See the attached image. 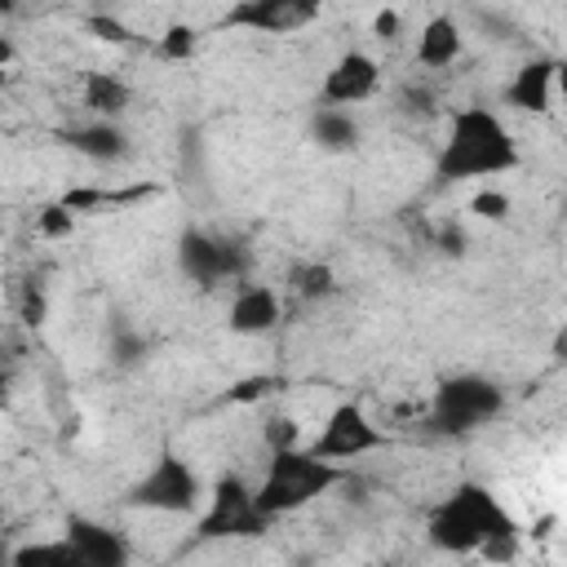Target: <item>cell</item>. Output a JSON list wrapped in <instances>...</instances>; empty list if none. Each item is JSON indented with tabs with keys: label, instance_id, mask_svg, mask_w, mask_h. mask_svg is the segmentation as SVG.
Returning a JSON list of instances; mask_svg holds the SVG:
<instances>
[{
	"label": "cell",
	"instance_id": "30",
	"mask_svg": "<svg viewBox=\"0 0 567 567\" xmlns=\"http://www.w3.org/2000/svg\"><path fill=\"white\" fill-rule=\"evenodd\" d=\"M372 31H377V35H399V13H394V9H381V13L372 18Z\"/></svg>",
	"mask_w": 567,
	"mask_h": 567
},
{
	"label": "cell",
	"instance_id": "27",
	"mask_svg": "<svg viewBox=\"0 0 567 567\" xmlns=\"http://www.w3.org/2000/svg\"><path fill=\"white\" fill-rule=\"evenodd\" d=\"M470 213H478V217H505L509 213V195L505 190H478L470 199Z\"/></svg>",
	"mask_w": 567,
	"mask_h": 567
},
{
	"label": "cell",
	"instance_id": "32",
	"mask_svg": "<svg viewBox=\"0 0 567 567\" xmlns=\"http://www.w3.org/2000/svg\"><path fill=\"white\" fill-rule=\"evenodd\" d=\"M9 385H13V381H9V368H0V412L9 408V394H13Z\"/></svg>",
	"mask_w": 567,
	"mask_h": 567
},
{
	"label": "cell",
	"instance_id": "22",
	"mask_svg": "<svg viewBox=\"0 0 567 567\" xmlns=\"http://www.w3.org/2000/svg\"><path fill=\"white\" fill-rule=\"evenodd\" d=\"M195 27H186V22H173V27H164V35H159V58H168V62H177V58H190L195 53Z\"/></svg>",
	"mask_w": 567,
	"mask_h": 567
},
{
	"label": "cell",
	"instance_id": "6",
	"mask_svg": "<svg viewBox=\"0 0 567 567\" xmlns=\"http://www.w3.org/2000/svg\"><path fill=\"white\" fill-rule=\"evenodd\" d=\"M266 532H270V518L257 509L252 487L239 474H221L213 483V505L204 509L195 536L199 540H252Z\"/></svg>",
	"mask_w": 567,
	"mask_h": 567
},
{
	"label": "cell",
	"instance_id": "20",
	"mask_svg": "<svg viewBox=\"0 0 567 567\" xmlns=\"http://www.w3.org/2000/svg\"><path fill=\"white\" fill-rule=\"evenodd\" d=\"M13 567H80L66 540H35L13 549Z\"/></svg>",
	"mask_w": 567,
	"mask_h": 567
},
{
	"label": "cell",
	"instance_id": "21",
	"mask_svg": "<svg viewBox=\"0 0 567 567\" xmlns=\"http://www.w3.org/2000/svg\"><path fill=\"white\" fill-rule=\"evenodd\" d=\"M146 359V337L137 332V328H128L124 319H115L111 323V363L120 368V372H128V368H137Z\"/></svg>",
	"mask_w": 567,
	"mask_h": 567
},
{
	"label": "cell",
	"instance_id": "23",
	"mask_svg": "<svg viewBox=\"0 0 567 567\" xmlns=\"http://www.w3.org/2000/svg\"><path fill=\"white\" fill-rule=\"evenodd\" d=\"M261 439H266L270 452H288V447H297V421H292L288 412H275V416L261 421Z\"/></svg>",
	"mask_w": 567,
	"mask_h": 567
},
{
	"label": "cell",
	"instance_id": "3",
	"mask_svg": "<svg viewBox=\"0 0 567 567\" xmlns=\"http://www.w3.org/2000/svg\"><path fill=\"white\" fill-rule=\"evenodd\" d=\"M341 478H346L341 465L315 461L306 447H288V452H270L266 478L257 483L252 501H257V509H261L266 518H279V514H292V509L319 501V496L332 492Z\"/></svg>",
	"mask_w": 567,
	"mask_h": 567
},
{
	"label": "cell",
	"instance_id": "16",
	"mask_svg": "<svg viewBox=\"0 0 567 567\" xmlns=\"http://www.w3.org/2000/svg\"><path fill=\"white\" fill-rule=\"evenodd\" d=\"M128 102H133V89L120 75H111V71H89L84 75V106L93 111V120L115 124L128 111Z\"/></svg>",
	"mask_w": 567,
	"mask_h": 567
},
{
	"label": "cell",
	"instance_id": "17",
	"mask_svg": "<svg viewBox=\"0 0 567 567\" xmlns=\"http://www.w3.org/2000/svg\"><path fill=\"white\" fill-rule=\"evenodd\" d=\"M310 137H315L323 151H354L359 137H363V128H359V120H354L350 111L319 102L315 115H310Z\"/></svg>",
	"mask_w": 567,
	"mask_h": 567
},
{
	"label": "cell",
	"instance_id": "7",
	"mask_svg": "<svg viewBox=\"0 0 567 567\" xmlns=\"http://www.w3.org/2000/svg\"><path fill=\"white\" fill-rule=\"evenodd\" d=\"M124 505L159 509V514H190L199 505V478L177 452H159L155 465L124 492Z\"/></svg>",
	"mask_w": 567,
	"mask_h": 567
},
{
	"label": "cell",
	"instance_id": "4",
	"mask_svg": "<svg viewBox=\"0 0 567 567\" xmlns=\"http://www.w3.org/2000/svg\"><path fill=\"white\" fill-rule=\"evenodd\" d=\"M501 412H505V390L483 372H461V377L439 381L425 425L439 439H461V434H474L478 425L496 421Z\"/></svg>",
	"mask_w": 567,
	"mask_h": 567
},
{
	"label": "cell",
	"instance_id": "10",
	"mask_svg": "<svg viewBox=\"0 0 567 567\" xmlns=\"http://www.w3.org/2000/svg\"><path fill=\"white\" fill-rule=\"evenodd\" d=\"M377 84H381V66H377V58L350 49V53H341V58L332 62V71L323 75L319 97H323V106H341V111H346V106L372 97Z\"/></svg>",
	"mask_w": 567,
	"mask_h": 567
},
{
	"label": "cell",
	"instance_id": "29",
	"mask_svg": "<svg viewBox=\"0 0 567 567\" xmlns=\"http://www.w3.org/2000/svg\"><path fill=\"white\" fill-rule=\"evenodd\" d=\"M22 323H44V292L40 288H27V297H22Z\"/></svg>",
	"mask_w": 567,
	"mask_h": 567
},
{
	"label": "cell",
	"instance_id": "12",
	"mask_svg": "<svg viewBox=\"0 0 567 567\" xmlns=\"http://www.w3.org/2000/svg\"><path fill=\"white\" fill-rule=\"evenodd\" d=\"M58 137H62L71 151H80L84 159H97V164H120V159H128V155H133L128 133H124L120 124H111V120L71 124V128H62Z\"/></svg>",
	"mask_w": 567,
	"mask_h": 567
},
{
	"label": "cell",
	"instance_id": "2",
	"mask_svg": "<svg viewBox=\"0 0 567 567\" xmlns=\"http://www.w3.org/2000/svg\"><path fill=\"white\" fill-rule=\"evenodd\" d=\"M505 532H518V523L483 483H456L425 514V536L443 554H478L492 536H505Z\"/></svg>",
	"mask_w": 567,
	"mask_h": 567
},
{
	"label": "cell",
	"instance_id": "19",
	"mask_svg": "<svg viewBox=\"0 0 567 567\" xmlns=\"http://www.w3.org/2000/svg\"><path fill=\"white\" fill-rule=\"evenodd\" d=\"M288 288L301 297V301H323L337 292V275L328 261H297L288 270Z\"/></svg>",
	"mask_w": 567,
	"mask_h": 567
},
{
	"label": "cell",
	"instance_id": "25",
	"mask_svg": "<svg viewBox=\"0 0 567 567\" xmlns=\"http://www.w3.org/2000/svg\"><path fill=\"white\" fill-rule=\"evenodd\" d=\"M35 226H40V235L62 239V235H71V230H75V213H66L62 204H44V208H40V217H35Z\"/></svg>",
	"mask_w": 567,
	"mask_h": 567
},
{
	"label": "cell",
	"instance_id": "1",
	"mask_svg": "<svg viewBox=\"0 0 567 567\" xmlns=\"http://www.w3.org/2000/svg\"><path fill=\"white\" fill-rule=\"evenodd\" d=\"M518 164V142L505 128V120L487 106H461L452 115V128L443 137V151L434 159L439 182H465V177H492L509 173Z\"/></svg>",
	"mask_w": 567,
	"mask_h": 567
},
{
	"label": "cell",
	"instance_id": "28",
	"mask_svg": "<svg viewBox=\"0 0 567 567\" xmlns=\"http://www.w3.org/2000/svg\"><path fill=\"white\" fill-rule=\"evenodd\" d=\"M89 27H93L102 40H111V44H128V40H133V31H128L124 22H115V18H106V13H93Z\"/></svg>",
	"mask_w": 567,
	"mask_h": 567
},
{
	"label": "cell",
	"instance_id": "11",
	"mask_svg": "<svg viewBox=\"0 0 567 567\" xmlns=\"http://www.w3.org/2000/svg\"><path fill=\"white\" fill-rule=\"evenodd\" d=\"M62 540L71 545V554H75L80 567H128V540L120 532H111L106 523H93L84 514H71Z\"/></svg>",
	"mask_w": 567,
	"mask_h": 567
},
{
	"label": "cell",
	"instance_id": "18",
	"mask_svg": "<svg viewBox=\"0 0 567 567\" xmlns=\"http://www.w3.org/2000/svg\"><path fill=\"white\" fill-rule=\"evenodd\" d=\"M146 195H155V186H124V190H102V186H75V190H66L58 204L66 208V213H89V208H111V204H133V199H146Z\"/></svg>",
	"mask_w": 567,
	"mask_h": 567
},
{
	"label": "cell",
	"instance_id": "15",
	"mask_svg": "<svg viewBox=\"0 0 567 567\" xmlns=\"http://www.w3.org/2000/svg\"><path fill=\"white\" fill-rule=\"evenodd\" d=\"M456 58H461V31H456V22L447 13L430 18L425 31H421V40H416V62L430 66V71H443Z\"/></svg>",
	"mask_w": 567,
	"mask_h": 567
},
{
	"label": "cell",
	"instance_id": "31",
	"mask_svg": "<svg viewBox=\"0 0 567 567\" xmlns=\"http://www.w3.org/2000/svg\"><path fill=\"white\" fill-rule=\"evenodd\" d=\"M9 62H13V44L0 35V89L9 84Z\"/></svg>",
	"mask_w": 567,
	"mask_h": 567
},
{
	"label": "cell",
	"instance_id": "24",
	"mask_svg": "<svg viewBox=\"0 0 567 567\" xmlns=\"http://www.w3.org/2000/svg\"><path fill=\"white\" fill-rule=\"evenodd\" d=\"M284 381L279 377H244V381H235L230 390H226V399L230 403H257V399H266L270 390H279Z\"/></svg>",
	"mask_w": 567,
	"mask_h": 567
},
{
	"label": "cell",
	"instance_id": "9",
	"mask_svg": "<svg viewBox=\"0 0 567 567\" xmlns=\"http://www.w3.org/2000/svg\"><path fill=\"white\" fill-rule=\"evenodd\" d=\"M319 18L315 0H235L221 18V27H248V31H297Z\"/></svg>",
	"mask_w": 567,
	"mask_h": 567
},
{
	"label": "cell",
	"instance_id": "34",
	"mask_svg": "<svg viewBox=\"0 0 567 567\" xmlns=\"http://www.w3.org/2000/svg\"><path fill=\"white\" fill-rule=\"evenodd\" d=\"M0 527H4V509H0Z\"/></svg>",
	"mask_w": 567,
	"mask_h": 567
},
{
	"label": "cell",
	"instance_id": "8",
	"mask_svg": "<svg viewBox=\"0 0 567 567\" xmlns=\"http://www.w3.org/2000/svg\"><path fill=\"white\" fill-rule=\"evenodd\" d=\"M385 443V434L372 425V416L363 412V403H337L332 416L323 421V430L310 439V456L315 461H354V456H368Z\"/></svg>",
	"mask_w": 567,
	"mask_h": 567
},
{
	"label": "cell",
	"instance_id": "35",
	"mask_svg": "<svg viewBox=\"0 0 567 567\" xmlns=\"http://www.w3.org/2000/svg\"><path fill=\"white\" fill-rule=\"evenodd\" d=\"M381 567H394V563H381Z\"/></svg>",
	"mask_w": 567,
	"mask_h": 567
},
{
	"label": "cell",
	"instance_id": "13",
	"mask_svg": "<svg viewBox=\"0 0 567 567\" xmlns=\"http://www.w3.org/2000/svg\"><path fill=\"white\" fill-rule=\"evenodd\" d=\"M554 71H558V58H532L514 71V80L505 84V102L518 106V111H532V115H545L549 111V93H554Z\"/></svg>",
	"mask_w": 567,
	"mask_h": 567
},
{
	"label": "cell",
	"instance_id": "5",
	"mask_svg": "<svg viewBox=\"0 0 567 567\" xmlns=\"http://www.w3.org/2000/svg\"><path fill=\"white\" fill-rule=\"evenodd\" d=\"M248 248L230 235H217V230H199V226H186L177 235V270L199 284V288H217L226 279H244L248 275Z\"/></svg>",
	"mask_w": 567,
	"mask_h": 567
},
{
	"label": "cell",
	"instance_id": "14",
	"mask_svg": "<svg viewBox=\"0 0 567 567\" xmlns=\"http://www.w3.org/2000/svg\"><path fill=\"white\" fill-rule=\"evenodd\" d=\"M226 323H230V332H239V337H261V332H270V328L279 323V292L266 288V284L244 288V292L230 301Z\"/></svg>",
	"mask_w": 567,
	"mask_h": 567
},
{
	"label": "cell",
	"instance_id": "33",
	"mask_svg": "<svg viewBox=\"0 0 567 567\" xmlns=\"http://www.w3.org/2000/svg\"><path fill=\"white\" fill-rule=\"evenodd\" d=\"M0 567H13V549L0 540Z\"/></svg>",
	"mask_w": 567,
	"mask_h": 567
},
{
	"label": "cell",
	"instance_id": "26",
	"mask_svg": "<svg viewBox=\"0 0 567 567\" xmlns=\"http://www.w3.org/2000/svg\"><path fill=\"white\" fill-rule=\"evenodd\" d=\"M430 239H434V248H439V252H447V257H461V252L470 248V235H465V226H461V221H443V226H434V230H430Z\"/></svg>",
	"mask_w": 567,
	"mask_h": 567
}]
</instances>
